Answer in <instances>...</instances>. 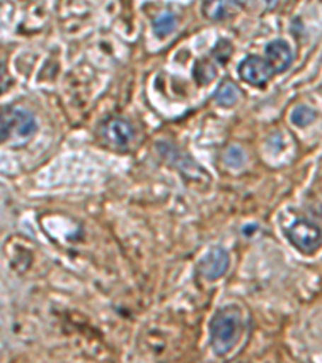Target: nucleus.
<instances>
[{"mask_svg":"<svg viewBox=\"0 0 322 363\" xmlns=\"http://www.w3.org/2000/svg\"><path fill=\"white\" fill-rule=\"evenodd\" d=\"M212 347L218 355H226L238 342L242 335V313L236 306L218 310L209 326Z\"/></svg>","mask_w":322,"mask_h":363,"instance_id":"nucleus-1","label":"nucleus"},{"mask_svg":"<svg viewBox=\"0 0 322 363\" xmlns=\"http://www.w3.org/2000/svg\"><path fill=\"white\" fill-rule=\"evenodd\" d=\"M36 130L38 123L26 110L16 107L0 110V144L20 147L36 134Z\"/></svg>","mask_w":322,"mask_h":363,"instance_id":"nucleus-2","label":"nucleus"},{"mask_svg":"<svg viewBox=\"0 0 322 363\" xmlns=\"http://www.w3.org/2000/svg\"><path fill=\"white\" fill-rule=\"evenodd\" d=\"M287 238L297 250L304 255H313L322 245V231L313 221L298 218L287 230Z\"/></svg>","mask_w":322,"mask_h":363,"instance_id":"nucleus-3","label":"nucleus"},{"mask_svg":"<svg viewBox=\"0 0 322 363\" xmlns=\"http://www.w3.org/2000/svg\"><path fill=\"white\" fill-rule=\"evenodd\" d=\"M238 74L245 83H248L255 87H265L269 79L274 76V72L266 58L261 57H247L245 60L240 63L238 67Z\"/></svg>","mask_w":322,"mask_h":363,"instance_id":"nucleus-4","label":"nucleus"},{"mask_svg":"<svg viewBox=\"0 0 322 363\" xmlns=\"http://www.w3.org/2000/svg\"><path fill=\"white\" fill-rule=\"evenodd\" d=\"M102 139L113 149H126L134 138V130L126 120L110 118L102 125Z\"/></svg>","mask_w":322,"mask_h":363,"instance_id":"nucleus-5","label":"nucleus"},{"mask_svg":"<svg viewBox=\"0 0 322 363\" xmlns=\"http://www.w3.org/2000/svg\"><path fill=\"white\" fill-rule=\"evenodd\" d=\"M227 268H229V255L221 247L209 250L198 263V272L208 281L219 279L227 272Z\"/></svg>","mask_w":322,"mask_h":363,"instance_id":"nucleus-6","label":"nucleus"},{"mask_svg":"<svg viewBox=\"0 0 322 363\" xmlns=\"http://www.w3.org/2000/svg\"><path fill=\"white\" fill-rule=\"evenodd\" d=\"M266 62L271 65L274 74L284 73L290 68L294 62V52L292 47L285 43L284 39L271 40L266 45Z\"/></svg>","mask_w":322,"mask_h":363,"instance_id":"nucleus-7","label":"nucleus"},{"mask_svg":"<svg viewBox=\"0 0 322 363\" xmlns=\"http://www.w3.org/2000/svg\"><path fill=\"white\" fill-rule=\"evenodd\" d=\"M240 9V0H205L203 15L212 21L232 18Z\"/></svg>","mask_w":322,"mask_h":363,"instance_id":"nucleus-8","label":"nucleus"},{"mask_svg":"<svg viewBox=\"0 0 322 363\" xmlns=\"http://www.w3.org/2000/svg\"><path fill=\"white\" fill-rule=\"evenodd\" d=\"M238 97H240V89L236 83H232L231 79L222 81L214 96L216 102H218L221 107H232V105L238 101Z\"/></svg>","mask_w":322,"mask_h":363,"instance_id":"nucleus-9","label":"nucleus"},{"mask_svg":"<svg viewBox=\"0 0 322 363\" xmlns=\"http://www.w3.org/2000/svg\"><path fill=\"white\" fill-rule=\"evenodd\" d=\"M176 16L171 11H165V13L158 15L154 20V33L158 38H166L176 29Z\"/></svg>","mask_w":322,"mask_h":363,"instance_id":"nucleus-10","label":"nucleus"},{"mask_svg":"<svg viewBox=\"0 0 322 363\" xmlns=\"http://www.w3.org/2000/svg\"><path fill=\"white\" fill-rule=\"evenodd\" d=\"M290 120L298 128L308 126L316 120V112L309 107H306V105H298L297 108H294V112H292Z\"/></svg>","mask_w":322,"mask_h":363,"instance_id":"nucleus-11","label":"nucleus"},{"mask_svg":"<svg viewBox=\"0 0 322 363\" xmlns=\"http://www.w3.org/2000/svg\"><path fill=\"white\" fill-rule=\"evenodd\" d=\"M216 68L209 62H198L195 67V79L198 84H207L214 78Z\"/></svg>","mask_w":322,"mask_h":363,"instance_id":"nucleus-12","label":"nucleus"},{"mask_svg":"<svg viewBox=\"0 0 322 363\" xmlns=\"http://www.w3.org/2000/svg\"><path fill=\"white\" fill-rule=\"evenodd\" d=\"M243 162H245V154H243L242 149H240V147H231L229 150H227V154H226V163H227V165L237 168V167H242Z\"/></svg>","mask_w":322,"mask_h":363,"instance_id":"nucleus-13","label":"nucleus"},{"mask_svg":"<svg viewBox=\"0 0 322 363\" xmlns=\"http://www.w3.org/2000/svg\"><path fill=\"white\" fill-rule=\"evenodd\" d=\"M10 83L11 81H10V76L7 72V67H5V62L0 60V94L8 89Z\"/></svg>","mask_w":322,"mask_h":363,"instance_id":"nucleus-14","label":"nucleus"}]
</instances>
